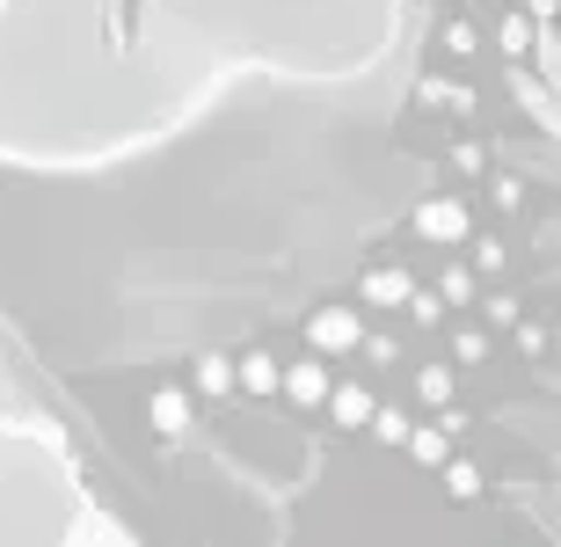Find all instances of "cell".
Here are the masks:
<instances>
[]
</instances>
